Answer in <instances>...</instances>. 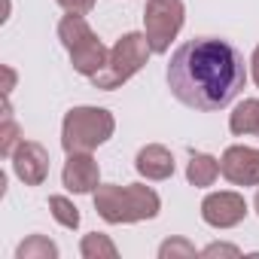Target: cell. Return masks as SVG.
Masks as SVG:
<instances>
[{"label":"cell","instance_id":"cell-3","mask_svg":"<svg viewBox=\"0 0 259 259\" xmlns=\"http://www.w3.org/2000/svg\"><path fill=\"white\" fill-rule=\"evenodd\" d=\"M150 55H153V46H150L147 34H141V31L122 34V37L113 43V49H110V55H107V64L92 76V85L101 89V92L122 89L128 79H132V76L150 61Z\"/></svg>","mask_w":259,"mask_h":259},{"label":"cell","instance_id":"cell-24","mask_svg":"<svg viewBox=\"0 0 259 259\" xmlns=\"http://www.w3.org/2000/svg\"><path fill=\"white\" fill-rule=\"evenodd\" d=\"M256 138H259V132H256Z\"/></svg>","mask_w":259,"mask_h":259},{"label":"cell","instance_id":"cell-19","mask_svg":"<svg viewBox=\"0 0 259 259\" xmlns=\"http://www.w3.org/2000/svg\"><path fill=\"white\" fill-rule=\"evenodd\" d=\"M55 4H58L64 13H79V16H85V13L95 10V0H55Z\"/></svg>","mask_w":259,"mask_h":259},{"label":"cell","instance_id":"cell-10","mask_svg":"<svg viewBox=\"0 0 259 259\" xmlns=\"http://www.w3.org/2000/svg\"><path fill=\"white\" fill-rule=\"evenodd\" d=\"M61 183L73 195L95 192L101 186V168L92 159V153H67V162H64V171H61Z\"/></svg>","mask_w":259,"mask_h":259},{"label":"cell","instance_id":"cell-21","mask_svg":"<svg viewBox=\"0 0 259 259\" xmlns=\"http://www.w3.org/2000/svg\"><path fill=\"white\" fill-rule=\"evenodd\" d=\"M4 76H7V82H4V98H10L13 89H16V70H13L10 64H4Z\"/></svg>","mask_w":259,"mask_h":259},{"label":"cell","instance_id":"cell-13","mask_svg":"<svg viewBox=\"0 0 259 259\" xmlns=\"http://www.w3.org/2000/svg\"><path fill=\"white\" fill-rule=\"evenodd\" d=\"M220 177V159L207 156V153H192L189 156V165H186V180L198 189H207L213 186Z\"/></svg>","mask_w":259,"mask_h":259},{"label":"cell","instance_id":"cell-17","mask_svg":"<svg viewBox=\"0 0 259 259\" xmlns=\"http://www.w3.org/2000/svg\"><path fill=\"white\" fill-rule=\"evenodd\" d=\"M49 210H52V217H55L58 226H64V229H79V207H76L70 198H64V195H49Z\"/></svg>","mask_w":259,"mask_h":259},{"label":"cell","instance_id":"cell-7","mask_svg":"<svg viewBox=\"0 0 259 259\" xmlns=\"http://www.w3.org/2000/svg\"><path fill=\"white\" fill-rule=\"evenodd\" d=\"M247 217V201L241 192H210L201 201V220L213 229H235Z\"/></svg>","mask_w":259,"mask_h":259},{"label":"cell","instance_id":"cell-14","mask_svg":"<svg viewBox=\"0 0 259 259\" xmlns=\"http://www.w3.org/2000/svg\"><path fill=\"white\" fill-rule=\"evenodd\" d=\"M19 144H22V128L13 119V107H10V98H7V104H4V122H0V156L10 159Z\"/></svg>","mask_w":259,"mask_h":259},{"label":"cell","instance_id":"cell-6","mask_svg":"<svg viewBox=\"0 0 259 259\" xmlns=\"http://www.w3.org/2000/svg\"><path fill=\"white\" fill-rule=\"evenodd\" d=\"M186 10L183 0H147L144 7V34L153 46V55H165L183 28Z\"/></svg>","mask_w":259,"mask_h":259},{"label":"cell","instance_id":"cell-2","mask_svg":"<svg viewBox=\"0 0 259 259\" xmlns=\"http://www.w3.org/2000/svg\"><path fill=\"white\" fill-rule=\"evenodd\" d=\"M95 210L110 226H128V223H144L156 220L162 210V198L153 186L144 183H104L95 189Z\"/></svg>","mask_w":259,"mask_h":259},{"label":"cell","instance_id":"cell-18","mask_svg":"<svg viewBox=\"0 0 259 259\" xmlns=\"http://www.w3.org/2000/svg\"><path fill=\"white\" fill-rule=\"evenodd\" d=\"M198 250L186 241V238H168L159 247V259H192Z\"/></svg>","mask_w":259,"mask_h":259},{"label":"cell","instance_id":"cell-12","mask_svg":"<svg viewBox=\"0 0 259 259\" xmlns=\"http://www.w3.org/2000/svg\"><path fill=\"white\" fill-rule=\"evenodd\" d=\"M229 132L235 138H247L259 132V98H244L232 116H229Z\"/></svg>","mask_w":259,"mask_h":259},{"label":"cell","instance_id":"cell-15","mask_svg":"<svg viewBox=\"0 0 259 259\" xmlns=\"http://www.w3.org/2000/svg\"><path fill=\"white\" fill-rule=\"evenodd\" d=\"M16 259H58V247L46 235H31L16 247Z\"/></svg>","mask_w":259,"mask_h":259},{"label":"cell","instance_id":"cell-11","mask_svg":"<svg viewBox=\"0 0 259 259\" xmlns=\"http://www.w3.org/2000/svg\"><path fill=\"white\" fill-rule=\"evenodd\" d=\"M135 168H138V174H141L144 180L159 183V180L174 177V156H171V150L162 147V144H147V147L138 153Z\"/></svg>","mask_w":259,"mask_h":259},{"label":"cell","instance_id":"cell-22","mask_svg":"<svg viewBox=\"0 0 259 259\" xmlns=\"http://www.w3.org/2000/svg\"><path fill=\"white\" fill-rule=\"evenodd\" d=\"M250 76H253V82H256V89H259V46H256L253 55H250Z\"/></svg>","mask_w":259,"mask_h":259},{"label":"cell","instance_id":"cell-9","mask_svg":"<svg viewBox=\"0 0 259 259\" xmlns=\"http://www.w3.org/2000/svg\"><path fill=\"white\" fill-rule=\"evenodd\" d=\"M10 162H13L16 177L25 186H43L49 177V153L37 141H22L16 147V153L10 156Z\"/></svg>","mask_w":259,"mask_h":259},{"label":"cell","instance_id":"cell-20","mask_svg":"<svg viewBox=\"0 0 259 259\" xmlns=\"http://www.w3.org/2000/svg\"><path fill=\"white\" fill-rule=\"evenodd\" d=\"M201 256H204V259H210V256H241V250H238L235 244H207V247L201 250Z\"/></svg>","mask_w":259,"mask_h":259},{"label":"cell","instance_id":"cell-1","mask_svg":"<svg viewBox=\"0 0 259 259\" xmlns=\"http://www.w3.org/2000/svg\"><path fill=\"white\" fill-rule=\"evenodd\" d=\"M168 89L171 95L201 113H213L229 107L244 82H247V67L244 55L220 37H198L174 49L168 61Z\"/></svg>","mask_w":259,"mask_h":259},{"label":"cell","instance_id":"cell-8","mask_svg":"<svg viewBox=\"0 0 259 259\" xmlns=\"http://www.w3.org/2000/svg\"><path fill=\"white\" fill-rule=\"evenodd\" d=\"M220 174L235 186H259V150L235 144L220 156Z\"/></svg>","mask_w":259,"mask_h":259},{"label":"cell","instance_id":"cell-16","mask_svg":"<svg viewBox=\"0 0 259 259\" xmlns=\"http://www.w3.org/2000/svg\"><path fill=\"white\" fill-rule=\"evenodd\" d=\"M79 253H82V259H116V256H119L116 244H113L107 235H101V232L85 235V238L79 241Z\"/></svg>","mask_w":259,"mask_h":259},{"label":"cell","instance_id":"cell-5","mask_svg":"<svg viewBox=\"0 0 259 259\" xmlns=\"http://www.w3.org/2000/svg\"><path fill=\"white\" fill-rule=\"evenodd\" d=\"M58 40L61 46L67 49L70 55V64L79 76H95L104 64H107V55L110 49L98 40V34L92 31V25L85 22V16L79 13H67L61 22H58Z\"/></svg>","mask_w":259,"mask_h":259},{"label":"cell","instance_id":"cell-4","mask_svg":"<svg viewBox=\"0 0 259 259\" xmlns=\"http://www.w3.org/2000/svg\"><path fill=\"white\" fill-rule=\"evenodd\" d=\"M116 132V119L104 107H73L61 122L64 153H92L104 147Z\"/></svg>","mask_w":259,"mask_h":259},{"label":"cell","instance_id":"cell-23","mask_svg":"<svg viewBox=\"0 0 259 259\" xmlns=\"http://www.w3.org/2000/svg\"><path fill=\"white\" fill-rule=\"evenodd\" d=\"M253 207H256V213H259V186H256V195H253Z\"/></svg>","mask_w":259,"mask_h":259}]
</instances>
